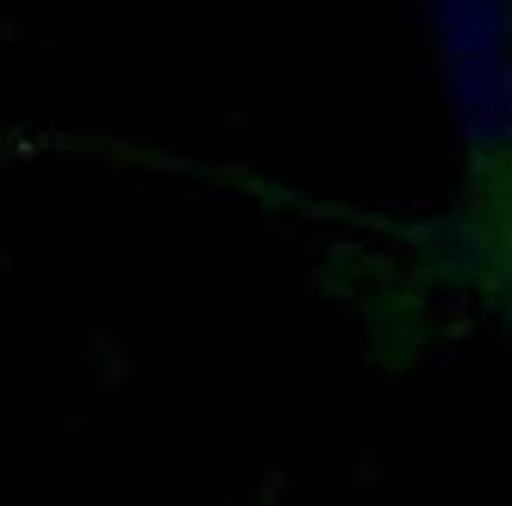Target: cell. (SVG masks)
Masks as SVG:
<instances>
[{
	"instance_id": "obj_1",
	"label": "cell",
	"mask_w": 512,
	"mask_h": 506,
	"mask_svg": "<svg viewBox=\"0 0 512 506\" xmlns=\"http://www.w3.org/2000/svg\"><path fill=\"white\" fill-rule=\"evenodd\" d=\"M444 88L463 150V200L450 238H512V7H438Z\"/></svg>"
},
{
	"instance_id": "obj_2",
	"label": "cell",
	"mask_w": 512,
	"mask_h": 506,
	"mask_svg": "<svg viewBox=\"0 0 512 506\" xmlns=\"http://www.w3.org/2000/svg\"><path fill=\"white\" fill-rule=\"evenodd\" d=\"M450 263H456V275H463V282L512 325V238H506V244H456V238H450Z\"/></svg>"
}]
</instances>
